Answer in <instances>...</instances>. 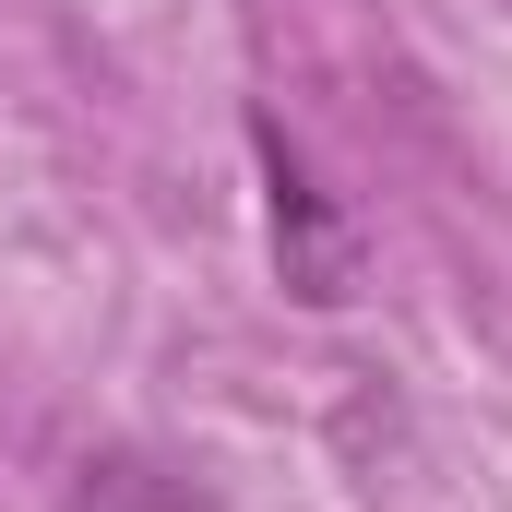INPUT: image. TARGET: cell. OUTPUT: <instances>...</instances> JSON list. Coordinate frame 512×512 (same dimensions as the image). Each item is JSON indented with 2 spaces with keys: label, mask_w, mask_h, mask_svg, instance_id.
Listing matches in <instances>:
<instances>
[{
  "label": "cell",
  "mask_w": 512,
  "mask_h": 512,
  "mask_svg": "<svg viewBox=\"0 0 512 512\" xmlns=\"http://www.w3.org/2000/svg\"><path fill=\"white\" fill-rule=\"evenodd\" d=\"M262 191H274V274H286V298L346 310V298H358V227L334 215V191L298 167L286 131H262Z\"/></svg>",
  "instance_id": "obj_1"
}]
</instances>
